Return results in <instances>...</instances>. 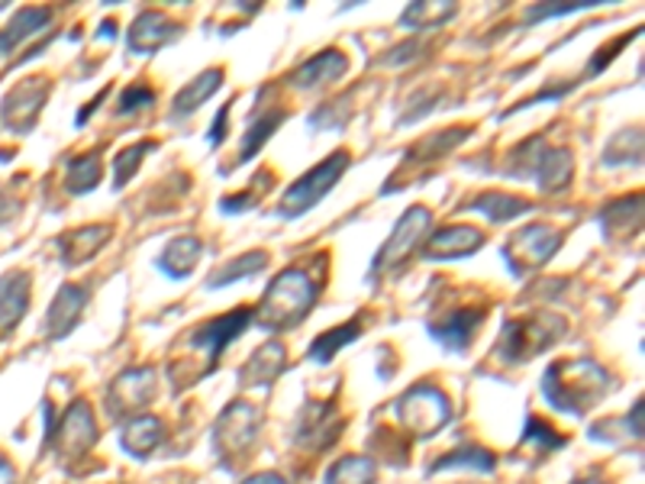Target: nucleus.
I'll list each match as a JSON object with an SVG mask.
<instances>
[{"instance_id":"nucleus-1","label":"nucleus","mask_w":645,"mask_h":484,"mask_svg":"<svg viewBox=\"0 0 645 484\" xmlns=\"http://www.w3.org/2000/svg\"><path fill=\"white\" fill-rule=\"evenodd\" d=\"M252 323V307H236L223 317L204 320L201 326H194L184 342L174 352V362L168 365L171 372V384L174 387H188L191 381L211 375L219 362V356L239 339V333H246Z\"/></svg>"},{"instance_id":"nucleus-2","label":"nucleus","mask_w":645,"mask_h":484,"mask_svg":"<svg viewBox=\"0 0 645 484\" xmlns=\"http://www.w3.org/2000/svg\"><path fill=\"white\" fill-rule=\"evenodd\" d=\"M613 387V375L591 359L555 362L542 375V397L552 410L565 417H581L593 410Z\"/></svg>"},{"instance_id":"nucleus-3","label":"nucleus","mask_w":645,"mask_h":484,"mask_svg":"<svg viewBox=\"0 0 645 484\" xmlns=\"http://www.w3.org/2000/svg\"><path fill=\"white\" fill-rule=\"evenodd\" d=\"M320 297L317 281L304 269H284L274 274L271 288L262 294L259 307L252 311V320L265 326L271 333H284L294 329L307 320V314L314 311Z\"/></svg>"},{"instance_id":"nucleus-4","label":"nucleus","mask_w":645,"mask_h":484,"mask_svg":"<svg viewBox=\"0 0 645 484\" xmlns=\"http://www.w3.org/2000/svg\"><path fill=\"white\" fill-rule=\"evenodd\" d=\"M568 323L558 314H527V317H510L500 326V339H497V356L507 365H523L530 359H536L542 352H548L562 336H565Z\"/></svg>"},{"instance_id":"nucleus-5","label":"nucleus","mask_w":645,"mask_h":484,"mask_svg":"<svg viewBox=\"0 0 645 484\" xmlns=\"http://www.w3.org/2000/svg\"><path fill=\"white\" fill-rule=\"evenodd\" d=\"M394 414L400 430H407L414 439H430L439 430H445V424L452 420V404L439 387L417 384L397 397Z\"/></svg>"},{"instance_id":"nucleus-6","label":"nucleus","mask_w":645,"mask_h":484,"mask_svg":"<svg viewBox=\"0 0 645 484\" xmlns=\"http://www.w3.org/2000/svg\"><path fill=\"white\" fill-rule=\"evenodd\" d=\"M349 168V153H332L329 159H322L320 165H314L307 175H301L281 198L278 204V216L284 220H297V216L310 214L322 198L339 184V178Z\"/></svg>"},{"instance_id":"nucleus-7","label":"nucleus","mask_w":645,"mask_h":484,"mask_svg":"<svg viewBox=\"0 0 645 484\" xmlns=\"http://www.w3.org/2000/svg\"><path fill=\"white\" fill-rule=\"evenodd\" d=\"M558 246H562V236H558L555 226H548V223H530V226L517 229L503 243L500 259H503V266L510 269L513 278H527V274L542 269L558 252Z\"/></svg>"},{"instance_id":"nucleus-8","label":"nucleus","mask_w":645,"mask_h":484,"mask_svg":"<svg viewBox=\"0 0 645 484\" xmlns=\"http://www.w3.org/2000/svg\"><path fill=\"white\" fill-rule=\"evenodd\" d=\"M432 229V211L423 204H414L407 214L400 216L391 229V236L384 239V246L377 249V256L372 259V278H381L391 269L404 266L410 259L414 249L423 246V239L430 236Z\"/></svg>"},{"instance_id":"nucleus-9","label":"nucleus","mask_w":645,"mask_h":484,"mask_svg":"<svg viewBox=\"0 0 645 484\" xmlns=\"http://www.w3.org/2000/svg\"><path fill=\"white\" fill-rule=\"evenodd\" d=\"M517 153L527 156V159H517L513 156V161H520V168L513 175L533 178L539 184V191L555 194V191H565L572 184V178H575V159H572L568 149H562V146L555 149V146H545L542 139H533V143H523Z\"/></svg>"},{"instance_id":"nucleus-10","label":"nucleus","mask_w":645,"mask_h":484,"mask_svg":"<svg viewBox=\"0 0 645 484\" xmlns=\"http://www.w3.org/2000/svg\"><path fill=\"white\" fill-rule=\"evenodd\" d=\"M156 372L152 369H126L123 375L110 384L108 410L113 420H133L156 401Z\"/></svg>"},{"instance_id":"nucleus-11","label":"nucleus","mask_w":645,"mask_h":484,"mask_svg":"<svg viewBox=\"0 0 645 484\" xmlns=\"http://www.w3.org/2000/svg\"><path fill=\"white\" fill-rule=\"evenodd\" d=\"M256 436H259V410L246 401H233L214 427L216 452L223 459H236L256 442Z\"/></svg>"},{"instance_id":"nucleus-12","label":"nucleus","mask_w":645,"mask_h":484,"mask_svg":"<svg viewBox=\"0 0 645 484\" xmlns=\"http://www.w3.org/2000/svg\"><path fill=\"white\" fill-rule=\"evenodd\" d=\"M98 442V424H94V410L88 401H75L65 414L55 432V449L65 462L81 459L91 446Z\"/></svg>"},{"instance_id":"nucleus-13","label":"nucleus","mask_w":645,"mask_h":484,"mask_svg":"<svg viewBox=\"0 0 645 484\" xmlns=\"http://www.w3.org/2000/svg\"><path fill=\"white\" fill-rule=\"evenodd\" d=\"M482 246H484V233L478 229V226L455 223V226H442V229H435L430 239L420 246V256H423V262H459V259L475 256Z\"/></svg>"},{"instance_id":"nucleus-14","label":"nucleus","mask_w":645,"mask_h":484,"mask_svg":"<svg viewBox=\"0 0 645 484\" xmlns=\"http://www.w3.org/2000/svg\"><path fill=\"white\" fill-rule=\"evenodd\" d=\"M484 311L482 307H459V311H445L442 317L427 323V333L432 339L449 349V352H465L475 339V333L482 329Z\"/></svg>"},{"instance_id":"nucleus-15","label":"nucleus","mask_w":645,"mask_h":484,"mask_svg":"<svg viewBox=\"0 0 645 484\" xmlns=\"http://www.w3.org/2000/svg\"><path fill=\"white\" fill-rule=\"evenodd\" d=\"M178 36H181V26L174 20H168L159 10H146L133 20L126 43H129L133 55H152L165 49L168 43H174Z\"/></svg>"},{"instance_id":"nucleus-16","label":"nucleus","mask_w":645,"mask_h":484,"mask_svg":"<svg viewBox=\"0 0 645 484\" xmlns=\"http://www.w3.org/2000/svg\"><path fill=\"white\" fill-rule=\"evenodd\" d=\"M342 430V417L336 410L332 401H310L301 414V427H297V446L304 449H329L336 442V436Z\"/></svg>"},{"instance_id":"nucleus-17","label":"nucleus","mask_w":645,"mask_h":484,"mask_svg":"<svg viewBox=\"0 0 645 484\" xmlns=\"http://www.w3.org/2000/svg\"><path fill=\"white\" fill-rule=\"evenodd\" d=\"M346 71H349V58L339 53V49H326V53L310 55L304 65L294 68L291 88H297V91H314V88H322V85L339 81Z\"/></svg>"},{"instance_id":"nucleus-18","label":"nucleus","mask_w":645,"mask_h":484,"mask_svg":"<svg viewBox=\"0 0 645 484\" xmlns=\"http://www.w3.org/2000/svg\"><path fill=\"white\" fill-rule=\"evenodd\" d=\"M84 304H88V291L84 288H78V284L58 288L55 301L49 304V314H46V333L53 339H65L78 326V320H81Z\"/></svg>"},{"instance_id":"nucleus-19","label":"nucleus","mask_w":645,"mask_h":484,"mask_svg":"<svg viewBox=\"0 0 645 484\" xmlns=\"http://www.w3.org/2000/svg\"><path fill=\"white\" fill-rule=\"evenodd\" d=\"M110 243V226L108 223H94V226H81L68 236L58 239L61 249V266H84L88 259H94L104 246Z\"/></svg>"},{"instance_id":"nucleus-20","label":"nucleus","mask_w":645,"mask_h":484,"mask_svg":"<svg viewBox=\"0 0 645 484\" xmlns=\"http://www.w3.org/2000/svg\"><path fill=\"white\" fill-rule=\"evenodd\" d=\"M46 85H39V78H33L30 85H20L13 94H7L3 101V120L13 126V130H33L39 110H43V101H46Z\"/></svg>"},{"instance_id":"nucleus-21","label":"nucleus","mask_w":645,"mask_h":484,"mask_svg":"<svg viewBox=\"0 0 645 484\" xmlns=\"http://www.w3.org/2000/svg\"><path fill=\"white\" fill-rule=\"evenodd\" d=\"M161 439H165V424L152 414H139V417L126 420L123 432H120V446L133 459H149L161 446Z\"/></svg>"},{"instance_id":"nucleus-22","label":"nucleus","mask_w":645,"mask_h":484,"mask_svg":"<svg viewBox=\"0 0 645 484\" xmlns=\"http://www.w3.org/2000/svg\"><path fill=\"white\" fill-rule=\"evenodd\" d=\"M284 369H287V349L278 339H269V342H262L252 352V359L246 362V369H242L239 378H242L246 387H269Z\"/></svg>"},{"instance_id":"nucleus-23","label":"nucleus","mask_w":645,"mask_h":484,"mask_svg":"<svg viewBox=\"0 0 645 484\" xmlns=\"http://www.w3.org/2000/svg\"><path fill=\"white\" fill-rule=\"evenodd\" d=\"M49 23H53V10L49 7H23V10H16L13 20L0 30V58L13 53L30 36L43 33Z\"/></svg>"},{"instance_id":"nucleus-24","label":"nucleus","mask_w":645,"mask_h":484,"mask_svg":"<svg viewBox=\"0 0 645 484\" xmlns=\"http://www.w3.org/2000/svg\"><path fill=\"white\" fill-rule=\"evenodd\" d=\"M30 274L26 271H7L0 278V329H10L23 320V314L30 311Z\"/></svg>"},{"instance_id":"nucleus-25","label":"nucleus","mask_w":645,"mask_h":484,"mask_svg":"<svg viewBox=\"0 0 645 484\" xmlns=\"http://www.w3.org/2000/svg\"><path fill=\"white\" fill-rule=\"evenodd\" d=\"M219 85H223V68H207V71H201L191 85H184V88L174 94L171 116H174V120H181V116L194 113V110L201 108L204 101H211V98H214L216 91H219Z\"/></svg>"},{"instance_id":"nucleus-26","label":"nucleus","mask_w":645,"mask_h":484,"mask_svg":"<svg viewBox=\"0 0 645 484\" xmlns=\"http://www.w3.org/2000/svg\"><path fill=\"white\" fill-rule=\"evenodd\" d=\"M201 252H204V243L197 239V236H178V239H171L168 246H165V252H161L159 259V269L168 274V278H188L194 266H197V259H201Z\"/></svg>"},{"instance_id":"nucleus-27","label":"nucleus","mask_w":645,"mask_h":484,"mask_svg":"<svg viewBox=\"0 0 645 484\" xmlns=\"http://www.w3.org/2000/svg\"><path fill=\"white\" fill-rule=\"evenodd\" d=\"M494 469H497L494 452H487V449H482V446L465 442V446H459L455 452L442 455V459L432 465L430 472L432 475H439V472H482V475H490Z\"/></svg>"},{"instance_id":"nucleus-28","label":"nucleus","mask_w":645,"mask_h":484,"mask_svg":"<svg viewBox=\"0 0 645 484\" xmlns=\"http://www.w3.org/2000/svg\"><path fill=\"white\" fill-rule=\"evenodd\" d=\"M600 223H603V233L607 236H616V239H626V236L640 233V226H643V198L636 194V198L613 201L603 211Z\"/></svg>"},{"instance_id":"nucleus-29","label":"nucleus","mask_w":645,"mask_h":484,"mask_svg":"<svg viewBox=\"0 0 645 484\" xmlns=\"http://www.w3.org/2000/svg\"><path fill=\"white\" fill-rule=\"evenodd\" d=\"M359 336H362V317H355L352 323H339V326L326 329V333H320V336L314 339V346H310V359H314L317 365H329V362L339 356V349L352 346Z\"/></svg>"},{"instance_id":"nucleus-30","label":"nucleus","mask_w":645,"mask_h":484,"mask_svg":"<svg viewBox=\"0 0 645 484\" xmlns=\"http://www.w3.org/2000/svg\"><path fill=\"white\" fill-rule=\"evenodd\" d=\"M472 211L475 214L487 216L490 223H507V220H517L527 211H533V204L527 198H517V194H503V191H487V194H478L472 201Z\"/></svg>"},{"instance_id":"nucleus-31","label":"nucleus","mask_w":645,"mask_h":484,"mask_svg":"<svg viewBox=\"0 0 645 484\" xmlns=\"http://www.w3.org/2000/svg\"><path fill=\"white\" fill-rule=\"evenodd\" d=\"M452 16H455V3H449V0H435V3L417 0V3H410L400 13V26L404 30H414V33H423V30H439Z\"/></svg>"},{"instance_id":"nucleus-32","label":"nucleus","mask_w":645,"mask_h":484,"mask_svg":"<svg viewBox=\"0 0 645 484\" xmlns=\"http://www.w3.org/2000/svg\"><path fill=\"white\" fill-rule=\"evenodd\" d=\"M265 266H269V252H265V249H252V252H246V256L226 262L223 269H216L214 274L207 278V291H219V288L236 284V281H242V278H256L259 271H265Z\"/></svg>"},{"instance_id":"nucleus-33","label":"nucleus","mask_w":645,"mask_h":484,"mask_svg":"<svg viewBox=\"0 0 645 484\" xmlns=\"http://www.w3.org/2000/svg\"><path fill=\"white\" fill-rule=\"evenodd\" d=\"M377 465L369 455H342L329 465L322 475V484H375Z\"/></svg>"},{"instance_id":"nucleus-34","label":"nucleus","mask_w":645,"mask_h":484,"mask_svg":"<svg viewBox=\"0 0 645 484\" xmlns=\"http://www.w3.org/2000/svg\"><path fill=\"white\" fill-rule=\"evenodd\" d=\"M468 139V130L465 126H459V130H442V133H435L430 139H420L410 153H407V161H439L445 153H452L459 143H465Z\"/></svg>"},{"instance_id":"nucleus-35","label":"nucleus","mask_w":645,"mask_h":484,"mask_svg":"<svg viewBox=\"0 0 645 484\" xmlns=\"http://www.w3.org/2000/svg\"><path fill=\"white\" fill-rule=\"evenodd\" d=\"M101 175H104V165H101L98 156H78V159L68 161L65 188H68L71 194H88V191H94V188H98Z\"/></svg>"},{"instance_id":"nucleus-36","label":"nucleus","mask_w":645,"mask_h":484,"mask_svg":"<svg viewBox=\"0 0 645 484\" xmlns=\"http://www.w3.org/2000/svg\"><path fill=\"white\" fill-rule=\"evenodd\" d=\"M284 110H274V113H262L252 126H249V133H246V139H242V149H239V161H249L256 153H262V146L269 143L271 136H274V130L284 123Z\"/></svg>"},{"instance_id":"nucleus-37","label":"nucleus","mask_w":645,"mask_h":484,"mask_svg":"<svg viewBox=\"0 0 645 484\" xmlns=\"http://www.w3.org/2000/svg\"><path fill=\"white\" fill-rule=\"evenodd\" d=\"M640 156H643V133L640 130H623L603 149V161L607 165H630V161H640Z\"/></svg>"},{"instance_id":"nucleus-38","label":"nucleus","mask_w":645,"mask_h":484,"mask_svg":"<svg viewBox=\"0 0 645 484\" xmlns=\"http://www.w3.org/2000/svg\"><path fill=\"white\" fill-rule=\"evenodd\" d=\"M152 149H156V143H136V146L123 149V153L113 159V188H126L129 178L139 171V165H143V159H146Z\"/></svg>"},{"instance_id":"nucleus-39","label":"nucleus","mask_w":645,"mask_h":484,"mask_svg":"<svg viewBox=\"0 0 645 484\" xmlns=\"http://www.w3.org/2000/svg\"><path fill=\"white\" fill-rule=\"evenodd\" d=\"M269 181H271V171H259V175H256V181H252V188H249V191H242V194L223 198V201H219V211H223V214H242V211H252V207L262 201V194H265Z\"/></svg>"},{"instance_id":"nucleus-40","label":"nucleus","mask_w":645,"mask_h":484,"mask_svg":"<svg viewBox=\"0 0 645 484\" xmlns=\"http://www.w3.org/2000/svg\"><path fill=\"white\" fill-rule=\"evenodd\" d=\"M152 104H156V91H152V88H146V85H129V88H123V94H120V101H116V113H120V116H129V113L152 108Z\"/></svg>"},{"instance_id":"nucleus-41","label":"nucleus","mask_w":645,"mask_h":484,"mask_svg":"<svg viewBox=\"0 0 645 484\" xmlns=\"http://www.w3.org/2000/svg\"><path fill=\"white\" fill-rule=\"evenodd\" d=\"M523 442L527 446H536L542 452H552V449H562V436L552 430L545 420H539V417H530L527 420V432H523Z\"/></svg>"},{"instance_id":"nucleus-42","label":"nucleus","mask_w":645,"mask_h":484,"mask_svg":"<svg viewBox=\"0 0 645 484\" xmlns=\"http://www.w3.org/2000/svg\"><path fill=\"white\" fill-rule=\"evenodd\" d=\"M588 7H597V0H588V3H578V0H572V3H542V7L527 10V23H539L545 16H568V13H578V10H588Z\"/></svg>"},{"instance_id":"nucleus-43","label":"nucleus","mask_w":645,"mask_h":484,"mask_svg":"<svg viewBox=\"0 0 645 484\" xmlns=\"http://www.w3.org/2000/svg\"><path fill=\"white\" fill-rule=\"evenodd\" d=\"M626 427H630V432H633V439H636V442L643 439V397H640V401H636V407L630 410Z\"/></svg>"},{"instance_id":"nucleus-44","label":"nucleus","mask_w":645,"mask_h":484,"mask_svg":"<svg viewBox=\"0 0 645 484\" xmlns=\"http://www.w3.org/2000/svg\"><path fill=\"white\" fill-rule=\"evenodd\" d=\"M226 123H229V108L219 110V116L214 120V130H211V143H223V139H226Z\"/></svg>"},{"instance_id":"nucleus-45","label":"nucleus","mask_w":645,"mask_h":484,"mask_svg":"<svg viewBox=\"0 0 645 484\" xmlns=\"http://www.w3.org/2000/svg\"><path fill=\"white\" fill-rule=\"evenodd\" d=\"M242 484H291L287 479L274 475V472H262V475H249Z\"/></svg>"},{"instance_id":"nucleus-46","label":"nucleus","mask_w":645,"mask_h":484,"mask_svg":"<svg viewBox=\"0 0 645 484\" xmlns=\"http://www.w3.org/2000/svg\"><path fill=\"white\" fill-rule=\"evenodd\" d=\"M0 484H16V472L7 455H0Z\"/></svg>"},{"instance_id":"nucleus-47","label":"nucleus","mask_w":645,"mask_h":484,"mask_svg":"<svg viewBox=\"0 0 645 484\" xmlns=\"http://www.w3.org/2000/svg\"><path fill=\"white\" fill-rule=\"evenodd\" d=\"M578 484H607V482H600V479H585V482H578Z\"/></svg>"}]
</instances>
